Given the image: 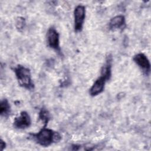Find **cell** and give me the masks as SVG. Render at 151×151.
I'll list each match as a JSON object with an SVG mask.
<instances>
[{
  "label": "cell",
  "instance_id": "obj_1",
  "mask_svg": "<svg viewBox=\"0 0 151 151\" xmlns=\"http://www.w3.org/2000/svg\"><path fill=\"white\" fill-rule=\"evenodd\" d=\"M29 136L37 144L44 147H48L54 143L58 142L61 139L58 132L44 126L38 133H30Z\"/></svg>",
  "mask_w": 151,
  "mask_h": 151
},
{
  "label": "cell",
  "instance_id": "obj_2",
  "mask_svg": "<svg viewBox=\"0 0 151 151\" xmlns=\"http://www.w3.org/2000/svg\"><path fill=\"white\" fill-rule=\"evenodd\" d=\"M18 84L27 89L32 90L34 88V84L31 77V71L22 65L18 64L13 68Z\"/></svg>",
  "mask_w": 151,
  "mask_h": 151
},
{
  "label": "cell",
  "instance_id": "obj_8",
  "mask_svg": "<svg viewBox=\"0 0 151 151\" xmlns=\"http://www.w3.org/2000/svg\"><path fill=\"white\" fill-rule=\"evenodd\" d=\"M126 27V18L122 15H118L112 18L109 22L110 30L123 29Z\"/></svg>",
  "mask_w": 151,
  "mask_h": 151
},
{
  "label": "cell",
  "instance_id": "obj_9",
  "mask_svg": "<svg viewBox=\"0 0 151 151\" xmlns=\"http://www.w3.org/2000/svg\"><path fill=\"white\" fill-rule=\"evenodd\" d=\"M11 111V106L8 100L6 99L1 100L0 103V114L1 117H8Z\"/></svg>",
  "mask_w": 151,
  "mask_h": 151
},
{
  "label": "cell",
  "instance_id": "obj_5",
  "mask_svg": "<svg viewBox=\"0 0 151 151\" xmlns=\"http://www.w3.org/2000/svg\"><path fill=\"white\" fill-rule=\"evenodd\" d=\"M133 60L145 75L147 76L149 75L150 73V63L145 54L142 52L137 53L133 56Z\"/></svg>",
  "mask_w": 151,
  "mask_h": 151
},
{
  "label": "cell",
  "instance_id": "obj_4",
  "mask_svg": "<svg viewBox=\"0 0 151 151\" xmlns=\"http://www.w3.org/2000/svg\"><path fill=\"white\" fill-rule=\"evenodd\" d=\"M86 18V7L83 5L76 6L74 10V28L76 32L83 29Z\"/></svg>",
  "mask_w": 151,
  "mask_h": 151
},
{
  "label": "cell",
  "instance_id": "obj_11",
  "mask_svg": "<svg viewBox=\"0 0 151 151\" xmlns=\"http://www.w3.org/2000/svg\"><path fill=\"white\" fill-rule=\"evenodd\" d=\"M25 20L24 18L22 17H19L16 22V27L17 28L19 31H21L23 29V28L25 27Z\"/></svg>",
  "mask_w": 151,
  "mask_h": 151
},
{
  "label": "cell",
  "instance_id": "obj_3",
  "mask_svg": "<svg viewBox=\"0 0 151 151\" xmlns=\"http://www.w3.org/2000/svg\"><path fill=\"white\" fill-rule=\"evenodd\" d=\"M46 37L48 46L57 52L58 54H61L60 45V34L54 27H51L48 28Z\"/></svg>",
  "mask_w": 151,
  "mask_h": 151
},
{
  "label": "cell",
  "instance_id": "obj_7",
  "mask_svg": "<svg viewBox=\"0 0 151 151\" xmlns=\"http://www.w3.org/2000/svg\"><path fill=\"white\" fill-rule=\"evenodd\" d=\"M106 81H107V80L104 76L100 75L90 87L89 90L90 95L92 97H94L101 93L104 90Z\"/></svg>",
  "mask_w": 151,
  "mask_h": 151
},
{
  "label": "cell",
  "instance_id": "obj_12",
  "mask_svg": "<svg viewBox=\"0 0 151 151\" xmlns=\"http://www.w3.org/2000/svg\"><path fill=\"white\" fill-rule=\"evenodd\" d=\"M1 150H4V149L6 147V143L2 140H1Z\"/></svg>",
  "mask_w": 151,
  "mask_h": 151
},
{
  "label": "cell",
  "instance_id": "obj_6",
  "mask_svg": "<svg viewBox=\"0 0 151 151\" xmlns=\"http://www.w3.org/2000/svg\"><path fill=\"white\" fill-rule=\"evenodd\" d=\"M31 124V117L25 111H21L19 114L15 117L13 122L14 127L15 129L19 130H23L28 128Z\"/></svg>",
  "mask_w": 151,
  "mask_h": 151
},
{
  "label": "cell",
  "instance_id": "obj_10",
  "mask_svg": "<svg viewBox=\"0 0 151 151\" xmlns=\"http://www.w3.org/2000/svg\"><path fill=\"white\" fill-rule=\"evenodd\" d=\"M38 118L44 124V126L46 127L51 118L50 113L45 107H42L39 111Z\"/></svg>",
  "mask_w": 151,
  "mask_h": 151
}]
</instances>
